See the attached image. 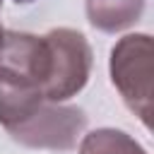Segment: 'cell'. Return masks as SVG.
Segmentation results:
<instances>
[{
  "label": "cell",
  "instance_id": "1",
  "mask_svg": "<svg viewBox=\"0 0 154 154\" xmlns=\"http://www.w3.org/2000/svg\"><path fill=\"white\" fill-rule=\"evenodd\" d=\"M91 63V46L77 29L58 26L41 36L0 31V87L63 103L87 87Z\"/></svg>",
  "mask_w": 154,
  "mask_h": 154
},
{
  "label": "cell",
  "instance_id": "2",
  "mask_svg": "<svg viewBox=\"0 0 154 154\" xmlns=\"http://www.w3.org/2000/svg\"><path fill=\"white\" fill-rule=\"evenodd\" d=\"M0 125L29 149L67 152L87 130V116L77 106L51 103L43 96L0 87Z\"/></svg>",
  "mask_w": 154,
  "mask_h": 154
},
{
  "label": "cell",
  "instance_id": "3",
  "mask_svg": "<svg viewBox=\"0 0 154 154\" xmlns=\"http://www.w3.org/2000/svg\"><path fill=\"white\" fill-rule=\"evenodd\" d=\"M111 82L125 106L144 123L152 125V36L125 34L111 48L108 60Z\"/></svg>",
  "mask_w": 154,
  "mask_h": 154
},
{
  "label": "cell",
  "instance_id": "4",
  "mask_svg": "<svg viewBox=\"0 0 154 154\" xmlns=\"http://www.w3.org/2000/svg\"><path fill=\"white\" fill-rule=\"evenodd\" d=\"M144 12V0H87V19L103 34L132 26Z\"/></svg>",
  "mask_w": 154,
  "mask_h": 154
},
{
  "label": "cell",
  "instance_id": "5",
  "mask_svg": "<svg viewBox=\"0 0 154 154\" xmlns=\"http://www.w3.org/2000/svg\"><path fill=\"white\" fill-rule=\"evenodd\" d=\"M79 154H149L132 135L116 128H99L82 137Z\"/></svg>",
  "mask_w": 154,
  "mask_h": 154
},
{
  "label": "cell",
  "instance_id": "6",
  "mask_svg": "<svg viewBox=\"0 0 154 154\" xmlns=\"http://www.w3.org/2000/svg\"><path fill=\"white\" fill-rule=\"evenodd\" d=\"M17 5H31V2H36V0H14Z\"/></svg>",
  "mask_w": 154,
  "mask_h": 154
},
{
  "label": "cell",
  "instance_id": "7",
  "mask_svg": "<svg viewBox=\"0 0 154 154\" xmlns=\"http://www.w3.org/2000/svg\"><path fill=\"white\" fill-rule=\"evenodd\" d=\"M0 7H2V0H0ZM0 31H2V26H0Z\"/></svg>",
  "mask_w": 154,
  "mask_h": 154
}]
</instances>
